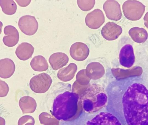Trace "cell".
I'll use <instances>...</instances> for the list:
<instances>
[{
  "instance_id": "obj_1",
  "label": "cell",
  "mask_w": 148,
  "mask_h": 125,
  "mask_svg": "<svg viewBox=\"0 0 148 125\" xmlns=\"http://www.w3.org/2000/svg\"><path fill=\"white\" fill-rule=\"evenodd\" d=\"M116 118L122 125H148V90L134 83L122 95Z\"/></svg>"
},
{
  "instance_id": "obj_2",
  "label": "cell",
  "mask_w": 148,
  "mask_h": 125,
  "mask_svg": "<svg viewBox=\"0 0 148 125\" xmlns=\"http://www.w3.org/2000/svg\"><path fill=\"white\" fill-rule=\"evenodd\" d=\"M79 95L75 92L66 91L54 100L52 113L58 120L66 121L73 117L77 110Z\"/></svg>"
},
{
  "instance_id": "obj_3",
  "label": "cell",
  "mask_w": 148,
  "mask_h": 125,
  "mask_svg": "<svg viewBox=\"0 0 148 125\" xmlns=\"http://www.w3.org/2000/svg\"><path fill=\"white\" fill-rule=\"evenodd\" d=\"M81 100L84 111L92 113L97 111L106 106L108 97L102 86L93 83L90 84L84 91Z\"/></svg>"
},
{
  "instance_id": "obj_4",
  "label": "cell",
  "mask_w": 148,
  "mask_h": 125,
  "mask_svg": "<svg viewBox=\"0 0 148 125\" xmlns=\"http://www.w3.org/2000/svg\"><path fill=\"white\" fill-rule=\"evenodd\" d=\"M145 7L138 1L127 0L123 3L122 9L124 14L127 18L134 21L141 18L145 11Z\"/></svg>"
},
{
  "instance_id": "obj_5",
  "label": "cell",
  "mask_w": 148,
  "mask_h": 125,
  "mask_svg": "<svg viewBox=\"0 0 148 125\" xmlns=\"http://www.w3.org/2000/svg\"><path fill=\"white\" fill-rule=\"evenodd\" d=\"M52 83V79L50 76L43 73L32 77L29 85L31 89L34 92L42 93L48 91Z\"/></svg>"
},
{
  "instance_id": "obj_6",
  "label": "cell",
  "mask_w": 148,
  "mask_h": 125,
  "mask_svg": "<svg viewBox=\"0 0 148 125\" xmlns=\"http://www.w3.org/2000/svg\"><path fill=\"white\" fill-rule=\"evenodd\" d=\"M18 25L21 32L29 36L35 34L38 26V23L35 17L28 15L21 17L19 20Z\"/></svg>"
},
{
  "instance_id": "obj_7",
  "label": "cell",
  "mask_w": 148,
  "mask_h": 125,
  "mask_svg": "<svg viewBox=\"0 0 148 125\" xmlns=\"http://www.w3.org/2000/svg\"><path fill=\"white\" fill-rule=\"evenodd\" d=\"M86 125H122L114 115L106 112H101L88 121Z\"/></svg>"
},
{
  "instance_id": "obj_8",
  "label": "cell",
  "mask_w": 148,
  "mask_h": 125,
  "mask_svg": "<svg viewBox=\"0 0 148 125\" xmlns=\"http://www.w3.org/2000/svg\"><path fill=\"white\" fill-rule=\"evenodd\" d=\"M103 8L107 17L109 19L118 21L121 19L122 13L120 6L116 1H106L103 5Z\"/></svg>"
},
{
  "instance_id": "obj_9",
  "label": "cell",
  "mask_w": 148,
  "mask_h": 125,
  "mask_svg": "<svg viewBox=\"0 0 148 125\" xmlns=\"http://www.w3.org/2000/svg\"><path fill=\"white\" fill-rule=\"evenodd\" d=\"M85 21L86 25L89 28L97 29L99 28L105 22L104 14L100 9H95L87 15Z\"/></svg>"
},
{
  "instance_id": "obj_10",
  "label": "cell",
  "mask_w": 148,
  "mask_h": 125,
  "mask_svg": "<svg viewBox=\"0 0 148 125\" xmlns=\"http://www.w3.org/2000/svg\"><path fill=\"white\" fill-rule=\"evenodd\" d=\"M134 50L132 45L126 44L120 50L119 54V61L122 66L129 68L132 67L135 62Z\"/></svg>"
},
{
  "instance_id": "obj_11",
  "label": "cell",
  "mask_w": 148,
  "mask_h": 125,
  "mask_svg": "<svg viewBox=\"0 0 148 125\" xmlns=\"http://www.w3.org/2000/svg\"><path fill=\"white\" fill-rule=\"evenodd\" d=\"M122 31L120 26L114 22H108L102 27L101 34L106 40L112 41L118 38Z\"/></svg>"
},
{
  "instance_id": "obj_12",
  "label": "cell",
  "mask_w": 148,
  "mask_h": 125,
  "mask_svg": "<svg viewBox=\"0 0 148 125\" xmlns=\"http://www.w3.org/2000/svg\"><path fill=\"white\" fill-rule=\"evenodd\" d=\"M5 35L3 39L4 44L9 47L15 46L19 39V33L15 27L12 25L5 26L4 29Z\"/></svg>"
},
{
  "instance_id": "obj_13",
  "label": "cell",
  "mask_w": 148,
  "mask_h": 125,
  "mask_svg": "<svg viewBox=\"0 0 148 125\" xmlns=\"http://www.w3.org/2000/svg\"><path fill=\"white\" fill-rule=\"evenodd\" d=\"M89 49L87 45L84 43L76 42L71 46L70 54L74 59L78 60H84L89 53Z\"/></svg>"
},
{
  "instance_id": "obj_14",
  "label": "cell",
  "mask_w": 148,
  "mask_h": 125,
  "mask_svg": "<svg viewBox=\"0 0 148 125\" xmlns=\"http://www.w3.org/2000/svg\"><path fill=\"white\" fill-rule=\"evenodd\" d=\"M15 66L11 59L5 58L0 60V77L6 79L10 77L14 74Z\"/></svg>"
},
{
  "instance_id": "obj_15",
  "label": "cell",
  "mask_w": 148,
  "mask_h": 125,
  "mask_svg": "<svg viewBox=\"0 0 148 125\" xmlns=\"http://www.w3.org/2000/svg\"><path fill=\"white\" fill-rule=\"evenodd\" d=\"M34 51V48L31 44L27 42H23L17 46L15 54L19 59L25 61L32 57Z\"/></svg>"
},
{
  "instance_id": "obj_16",
  "label": "cell",
  "mask_w": 148,
  "mask_h": 125,
  "mask_svg": "<svg viewBox=\"0 0 148 125\" xmlns=\"http://www.w3.org/2000/svg\"><path fill=\"white\" fill-rule=\"evenodd\" d=\"M19 105L23 114L34 112L37 107L35 100L28 96H23L20 99Z\"/></svg>"
},
{
  "instance_id": "obj_17",
  "label": "cell",
  "mask_w": 148,
  "mask_h": 125,
  "mask_svg": "<svg viewBox=\"0 0 148 125\" xmlns=\"http://www.w3.org/2000/svg\"><path fill=\"white\" fill-rule=\"evenodd\" d=\"M68 58L64 53L56 52L52 54L49 61L54 70H58L65 65L68 62Z\"/></svg>"
},
{
  "instance_id": "obj_18",
  "label": "cell",
  "mask_w": 148,
  "mask_h": 125,
  "mask_svg": "<svg viewBox=\"0 0 148 125\" xmlns=\"http://www.w3.org/2000/svg\"><path fill=\"white\" fill-rule=\"evenodd\" d=\"M128 33L132 40L137 43H144L148 38L147 32L145 29L142 28L133 27L129 30Z\"/></svg>"
},
{
  "instance_id": "obj_19",
  "label": "cell",
  "mask_w": 148,
  "mask_h": 125,
  "mask_svg": "<svg viewBox=\"0 0 148 125\" xmlns=\"http://www.w3.org/2000/svg\"><path fill=\"white\" fill-rule=\"evenodd\" d=\"M30 65L34 71H46L49 67L47 60L41 55H38L34 57L30 62Z\"/></svg>"
},
{
  "instance_id": "obj_20",
  "label": "cell",
  "mask_w": 148,
  "mask_h": 125,
  "mask_svg": "<svg viewBox=\"0 0 148 125\" xmlns=\"http://www.w3.org/2000/svg\"><path fill=\"white\" fill-rule=\"evenodd\" d=\"M0 5L2 11L6 15H12L16 11L17 5L13 0H0Z\"/></svg>"
},
{
  "instance_id": "obj_21",
  "label": "cell",
  "mask_w": 148,
  "mask_h": 125,
  "mask_svg": "<svg viewBox=\"0 0 148 125\" xmlns=\"http://www.w3.org/2000/svg\"><path fill=\"white\" fill-rule=\"evenodd\" d=\"M40 123L43 125H59V121L51 114L43 112L39 116Z\"/></svg>"
},
{
  "instance_id": "obj_22",
  "label": "cell",
  "mask_w": 148,
  "mask_h": 125,
  "mask_svg": "<svg viewBox=\"0 0 148 125\" xmlns=\"http://www.w3.org/2000/svg\"><path fill=\"white\" fill-rule=\"evenodd\" d=\"M77 4L79 8L84 11H88L91 10L95 3V0L77 1Z\"/></svg>"
},
{
  "instance_id": "obj_23",
  "label": "cell",
  "mask_w": 148,
  "mask_h": 125,
  "mask_svg": "<svg viewBox=\"0 0 148 125\" xmlns=\"http://www.w3.org/2000/svg\"><path fill=\"white\" fill-rule=\"evenodd\" d=\"M35 123L34 119L32 116L25 115L19 119L18 125H34Z\"/></svg>"
},
{
  "instance_id": "obj_24",
  "label": "cell",
  "mask_w": 148,
  "mask_h": 125,
  "mask_svg": "<svg viewBox=\"0 0 148 125\" xmlns=\"http://www.w3.org/2000/svg\"><path fill=\"white\" fill-rule=\"evenodd\" d=\"M9 90L8 84L4 81L0 80V97H4L8 94Z\"/></svg>"
},
{
  "instance_id": "obj_25",
  "label": "cell",
  "mask_w": 148,
  "mask_h": 125,
  "mask_svg": "<svg viewBox=\"0 0 148 125\" xmlns=\"http://www.w3.org/2000/svg\"><path fill=\"white\" fill-rule=\"evenodd\" d=\"M17 4L20 6L25 7L27 6L30 3L31 0H16Z\"/></svg>"
},
{
  "instance_id": "obj_26",
  "label": "cell",
  "mask_w": 148,
  "mask_h": 125,
  "mask_svg": "<svg viewBox=\"0 0 148 125\" xmlns=\"http://www.w3.org/2000/svg\"><path fill=\"white\" fill-rule=\"evenodd\" d=\"M144 24L145 26L148 29V12L145 14L144 17Z\"/></svg>"
}]
</instances>
